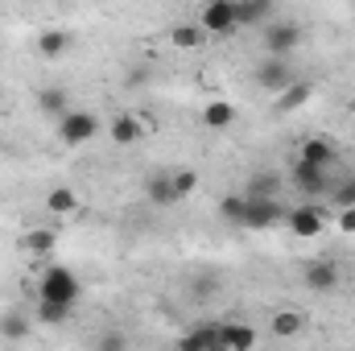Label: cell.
Returning <instances> with one entry per match:
<instances>
[{
    "label": "cell",
    "mask_w": 355,
    "mask_h": 351,
    "mask_svg": "<svg viewBox=\"0 0 355 351\" xmlns=\"http://www.w3.org/2000/svg\"><path fill=\"white\" fill-rule=\"evenodd\" d=\"M198 25H202L207 33H215V37L236 33V29H240L236 0H207V4H202V12H198Z\"/></svg>",
    "instance_id": "277c9868"
},
{
    "label": "cell",
    "mask_w": 355,
    "mask_h": 351,
    "mask_svg": "<svg viewBox=\"0 0 355 351\" xmlns=\"http://www.w3.org/2000/svg\"><path fill=\"white\" fill-rule=\"evenodd\" d=\"M244 194L248 198H277L281 194V178L272 174V170H261V174H252L244 182Z\"/></svg>",
    "instance_id": "44dd1931"
},
{
    "label": "cell",
    "mask_w": 355,
    "mask_h": 351,
    "mask_svg": "<svg viewBox=\"0 0 355 351\" xmlns=\"http://www.w3.org/2000/svg\"><path fill=\"white\" fill-rule=\"evenodd\" d=\"M145 198L153 203V207H174L178 194H174V182H170V174H153L149 182H145Z\"/></svg>",
    "instance_id": "ffe728a7"
},
{
    "label": "cell",
    "mask_w": 355,
    "mask_h": 351,
    "mask_svg": "<svg viewBox=\"0 0 355 351\" xmlns=\"http://www.w3.org/2000/svg\"><path fill=\"white\" fill-rule=\"evenodd\" d=\"M71 310H75V306H67V302H50V298H37V318H42V323H50V327L67 323V318H71Z\"/></svg>",
    "instance_id": "cb8c5ba5"
},
{
    "label": "cell",
    "mask_w": 355,
    "mask_h": 351,
    "mask_svg": "<svg viewBox=\"0 0 355 351\" xmlns=\"http://www.w3.org/2000/svg\"><path fill=\"white\" fill-rule=\"evenodd\" d=\"M310 99H314V83H310V79H293L289 87H281L277 95H272V108L289 116V112H302Z\"/></svg>",
    "instance_id": "9c48e42d"
},
{
    "label": "cell",
    "mask_w": 355,
    "mask_h": 351,
    "mask_svg": "<svg viewBox=\"0 0 355 351\" xmlns=\"http://www.w3.org/2000/svg\"><path fill=\"white\" fill-rule=\"evenodd\" d=\"M339 281H343V273H339L335 261H310L306 264V285H310L314 293H335Z\"/></svg>",
    "instance_id": "30bf717a"
},
{
    "label": "cell",
    "mask_w": 355,
    "mask_h": 351,
    "mask_svg": "<svg viewBox=\"0 0 355 351\" xmlns=\"http://www.w3.org/2000/svg\"><path fill=\"white\" fill-rule=\"evenodd\" d=\"M219 348H232V351L257 348V331L240 327V323H219Z\"/></svg>",
    "instance_id": "e0dca14e"
},
{
    "label": "cell",
    "mask_w": 355,
    "mask_h": 351,
    "mask_svg": "<svg viewBox=\"0 0 355 351\" xmlns=\"http://www.w3.org/2000/svg\"><path fill=\"white\" fill-rule=\"evenodd\" d=\"M261 37H265L268 54H285V58L306 42V33H302V25H297V21H277V17H272L268 25H261Z\"/></svg>",
    "instance_id": "3957f363"
},
{
    "label": "cell",
    "mask_w": 355,
    "mask_h": 351,
    "mask_svg": "<svg viewBox=\"0 0 355 351\" xmlns=\"http://www.w3.org/2000/svg\"><path fill=\"white\" fill-rule=\"evenodd\" d=\"M302 327H306V318H302L297 310H281V314L272 318V335H277V339H293V335H302Z\"/></svg>",
    "instance_id": "603a6c76"
},
{
    "label": "cell",
    "mask_w": 355,
    "mask_h": 351,
    "mask_svg": "<svg viewBox=\"0 0 355 351\" xmlns=\"http://www.w3.org/2000/svg\"><path fill=\"white\" fill-rule=\"evenodd\" d=\"M141 137H145V120L141 116H128V112L124 116H112V141L116 145H137Z\"/></svg>",
    "instance_id": "9a60e30c"
},
{
    "label": "cell",
    "mask_w": 355,
    "mask_h": 351,
    "mask_svg": "<svg viewBox=\"0 0 355 351\" xmlns=\"http://www.w3.org/2000/svg\"><path fill=\"white\" fill-rule=\"evenodd\" d=\"M202 124L207 128H232L236 124V103H227V99H211L207 108H202Z\"/></svg>",
    "instance_id": "d6986e66"
},
{
    "label": "cell",
    "mask_w": 355,
    "mask_h": 351,
    "mask_svg": "<svg viewBox=\"0 0 355 351\" xmlns=\"http://www.w3.org/2000/svg\"><path fill=\"white\" fill-rule=\"evenodd\" d=\"M95 132H99V116L95 112H67V116H58V141L67 145V149H79V145H87L95 141Z\"/></svg>",
    "instance_id": "7a4b0ae2"
},
{
    "label": "cell",
    "mask_w": 355,
    "mask_h": 351,
    "mask_svg": "<svg viewBox=\"0 0 355 351\" xmlns=\"http://www.w3.org/2000/svg\"><path fill=\"white\" fill-rule=\"evenodd\" d=\"M335 223H339L347 236H355V203L352 207H339V219H335Z\"/></svg>",
    "instance_id": "f546056e"
},
{
    "label": "cell",
    "mask_w": 355,
    "mask_h": 351,
    "mask_svg": "<svg viewBox=\"0 0 355 351\" xmlns=\"http://www.w3.org/2000/svg\"><path fill=\"white\" fill-rule=\"evenodd\" d=\"M289 83H293V67H289L285 54H265V58L257 62V87L261 91L277 95V91L289 87Z\"/></svg>",
    "instance_id": "52a82bcc"
},
{
    "label": "cell",
    "mask_w": 355,
    "mask_h": 351,
    "mask_svg": "<svg viewBox=\"0 0 355 351\" xmlns=\"http://www.w3.org/2000/svg\"><path fill=\"white\" fill-rule=\"evenodd\" d=\"M37 108H42L50 120H58V116H67V112H71V103H67V91H62V87L37 91Z\"/></svg>",
    "instance_id": "7402d4cb"
},
{
    "label": "cell",
    "mask_w": 355,
    "mask_h": 351,
    "mask_svg": "<svg viewBox=\"0 0 355 351\" xmlns=\"http://www.w3.org/2000/svg\"><path fill=\"white\" fill-rule=\"evenodd\" d=\"M236 17L248 29H261L277 17V0H236Z\"/></svg>",
    "instance_id": "8fae6325"
},
{
    "label": "cell",
    "mask_w": 355,
    "mask_h": 351,
    "mask_svg": "<svg viewBox=\"0 0 355 351\" xmlns=\"http://www.w3.org/2000/svg\"><path fill=\"white\" fill-rule=\"evenodd\" d=\"M54 248H58V236L50 228H33L21 236V252H29V257H50Z\"/></svg>",
    "instance_id": "ac0fdd59"
},
{
    "label": "cell",
    "mask_w": 355,
    "mask_h": 351,
    "mask_svg": "<svg viewBox=\"0 0 355 351\" xmlns=\"http://www.w3.org/2000/svg\"><path fill=\"white\" fill-rule=\"evenodd\" d=\"M352 203H355V178L335 182V207H352Z\"/></svg>",
    "instance_id": "f1b7e54d"
},
{
    "label": "cell",
    "mask_w": 355,
    "mask_h": 351,
    "mask_svg": "<svg viewBox=\"0 0 355 351\" xmlns=\"http://www.w3.org/2000/svg\"><path fill=\"white\" fill-rule=\"evenodd\" d=\"M297 162H310V166H327V170H335V145H331L327 137H310V141H302Z\"/></svg>",
    "instance_id": "7c38bea8"
},
{
    "label": "cell",
    "mask_w": 355,
    "mask_h": 351,
    "mask_svg": "<svg viewBox=\"0 0 355 351\" xmlns=\"http://www.w3.org/2000/svg\"><path fill=\"white\" fill-rule=\"evenodd\" d=\"M71 33L67 29H46L42 37H37V50H42V58H50V62H58V58H67L71 54Z\"/></svg>",
    "instance_id": "5bb4252c"
},
{
    "label": "cell",
    "mask_w": 355,
    "mask_h": 351,
    "mask_svg": "<svg viewBox=\"0 0 355 351\" xmlns=\"http://www.w3.org/2000/svg\"><path fill=\"white\" fill-rule=\"evenodd\" d=\"M219 219H223V223L244 228V194H227V198L219 203Z\"/></svg>",
    "instance_id": "484cf974"
},
{
    "label": "cell",
    "mask_w": 355,
    "mask_h": 351,
    "mask_svg": "<svg viewBox=\"0 0 355 351\" xmlns=\"http://www.w3.org/2000/svg\"><path fill=\"white\" fill-rule=\"evenodd\" d=\"M0 335H4V339H25V335H29V323L17 318V314H8V318H0Z\"/></svg>",
    "instance_id": "83f0119b"
},
{
    "label": "cell",
    "mask_w": 355,
    "mask_h": 351,
    "mask_svg": "<svg viewBox=\"0 0 355 351\" xmlns=\"http://www.w3.org/2000/svg\"><path fill=\"white\" fill-rule=\"evenodd\" d=\"M178 348H182V351H211V348H219V323H198L190 335H182V339H178Z\"/></svg>",
    "instance_id": "4fadbf2b"
},
{
    "label": "cell",
    "mask_w": 355,
    "mask_h": 351,
    "mask_svg": "<svg viewBox=\"0 0 355 351\" xmlns=\"http://www.w3.org/2000/svg\"><path fill=\"white\" fill-rule=\"evenodd\" d=\"M293 182H297V190H302L306 198H322V194L335 186L327 166H310V162H297V166H293Z\"/></svg>",
    "instance_id": "ba28073f"
},
{
    "label": "cell",
    "mask_w": 355,
    "mask_h": 351,
    "mask_svg": "<svg viewBox=\"0 0 355 351\" xmlns=\"http://www.w3.org/2000/svg\"><path fill=\"white\" fill-rule=\"evenodd\" d=\"M277 223H285L281 198H248V194H244V228L265 232V228H277Z\"/></svg>",
    "instance_id": "8992f818"
},
{
    "label": "cell",
    "mask_w": 355,
    "mask_h": 351,
    "mask_svg": "<svg viewBox=\"0 0 355 351\" xmlns=\"http://www.w3.org/2000/svg\"><path fill=\"white\" fill-rule=\"evenodd\" d=\"M0 99H4V95H0Z\"/></svg>",
    "instance_id": "1f68e13d"
},
{
    "label": "cell",
    "mask_w": 355,
    "mask_h": 351,
    "mask_svg": "<svg viewBox=\"0 0 355 351\" xmlns=\"http://www.w3.org/2000/svg\"><path fill=\"white\" fill-rule=\"evenodd\" d=\"M170 37H174V46H178V50H194V46H202L207 29H202V25H178V29L170 33Z\"/></svg>",
    "instance_id": "d4e9b609"
},
{
    "label": "cell",
    "mask_w": 355,
    "mask_h": 351,
    "mask_svg": "<svg viewBox=\"0 0 355 351\" xmlns=\"http://www.w3.org/2000/svg\"><path fill=\"white\" fill-rule=\"evenodd\" d=\"M170 182H174V194H178V203H182V198H190L198 190V170H174Z\"/></svg>",
    "instance_id": "4316f807"
},
{
    "label": "cell",
    "mask_w": 355,
    "mask_h": 351,
    "mask_svg": "<svg viewBox=\"0 0 355 351\" xmlns=\"http://www.w3.org/2000/svg\"><path fill=\"white\" fill-rule=\"evenodd\" d=\"M79 293H83V285H79V277H75L67 264H50V268L42 273V281H37V298H50V302L75 306Z\"/></svg>",
    "instance_id": "6da1fadb"
},
{
    "label": "cell",
    "mask_w": 355,
    "mask_h": 351,
    "mask_svg": "<svg viewBox=\"0 0 355 351\" xmlns=\"http://www.w3.org/2000/svg\"><path fill=\"white\" fill-rule=\"evenodd\" d=\"M79 207H83V203H79V190H71V186H54V190L46 194V211L58 215V219H62V215H79Z\"/></svg>",
    "instance_id": "2e32d148"
},
{
    "label": "cell",
    "mask_w": 355,
    "mask_h": 351,
    "mask_svg": "<svg viewBox=\"0 0 355 351\" xmlns=\"http://www.w3.org/2000/svg\"><path fill=\"white\" fill-rule=\"evenodd\" d=\"M327 223H331V219H327V211H322L318 203H302V207L285 211V228H289L293 236H302V240L322 236V228H327Z\"/></svg>",
    "instance_id": "5b68a950"
},
{
    "label": "cell",
    "mask_w": 355,
    "mask_h": 351,
    "mask_svg": "<svg viewBox=\"0 0 355 351\" xmlns=\"http://www.w3.org/2000/svg\"><path fill=\"white\" fill-rule=\"evenodd\" d=\"M347 112H352V120H355V95H352V103H347Z\"/></svg>",
    "instance_id": "4dcf8cb0"
}]
</instances>
